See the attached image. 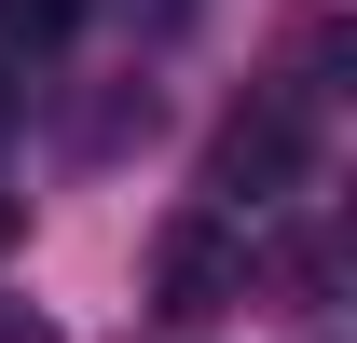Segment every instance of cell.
Wrapping results in <instances>:
<instances>
[{
  "label": "cell",
  "instance_id": "4",
  "mask_svg": "<svg viewBox=\"0 0 357 343\" xmlns=\"http://www.w3.org/2000/svg\"><path fill=\"white\" fill-rule=\"evenodd\" d=\"M14 247H28V192H0V261H14Z\"/></svg>",
  "mask_w": 357,
  "mask_h": 343
},
{
  "label": "cell",
  "instance_id": "1",
  "mask_svg": "<svg viewBox=\"0 0 357 343\" xmlns=\"http://www.w3.org/2000/svg\"><path fill=\"white\" fill-rule=\"evenodd\" d=\"M303 165H316V110L289 83H261L248 110H220V137H206V206L248 220V206H275V192H303Z\"/></svg>",
  "mask_w": 357,
  "mask_h": 343
},
{
  "label": "cell",
  "instance_id": "6",
  "mask_svg": "<svg viewBox=\"0 0 357 343\" xmlns=\"http://www.w3.org/2000/svg\"><path fill=\"white\" fill-rule=\"evenodd\" d=\"M0 137H14V83H0Z\"/></svg>",
  "mask_w": 357,
  "mask_h": 343
},
{
  "label": "cell",
  "instance_id": "5",
  "mask_svg": "<svg viewBox=\"0 0 357 343\" xmlns=\"http://www.w3.org/2000/svg\"><path fill=\"white\" fill-rule=\"evenodd\" d=\"M0 343H42V316H0Z\"/></svg>",
  "mask_w": 357,
  "mask_h": 343
},
{
  "label": "cell",
  "instance_id": "3",
  "mask_svg": "<svg viewBox=\"0 0 357 343\" xmlns=\"http://www.w3.org/2000/svg\"><path fill=\"white\" fill-rule=\"evenodd\" d=\"M83 28V0H0V83H14V55H55Z\"/></svg>",
  "mask_w": 357,
  "mask_h": 343
},
{
  "label": "cell",
  "instance_id": "2",
  "mask_svg": "<svg viewBox=\"0 0 357 343\" xmlns=\"http://www.w3.org/2000/svg\"><path fill=\"white\" fill-rule=\"evenodd\" d=\"M248 302V220H220V206H178L165 234H151V316H234Z\"/></svg>",
  "mask_w": 357,
  "mask_h": 343
}]
</instances>
